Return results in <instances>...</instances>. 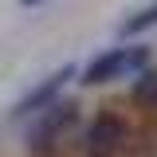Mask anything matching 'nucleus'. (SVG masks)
Listing matches in <instances>:
<instances>
[{
    "label": "nucleus",
    "instance_id": "1",
    "mask_svg": "<svg viewBox=\"0 0 157 157\" xmlns=\"http://www.w3.org/2000/svg\"><path fill=\"white\" fill-rule=\"evenodd\" d=\"M75 126H78V102L55 98L51 106H43L39 114H32V126H28V134H24L28 157H59L63 145L75 134Z\"/></svg>",
    "mask_w": 157,
    "mask_h": 157
},
{
    "label": "nucleus",
    "instance_id": "2",
    "mask_svg": "<svg viewBox=\"0 0 157 157\" xmlns=\"http://www.w3.org/2000/svg\"><path fill=\"white\" fill-rule=\"evenodd\" d=\"M145 59H149V51H145L141 43L110 47V51L94 55L86 67H82V82H86V86H102V82L126 78V75H134V71H141V67H145Z\"/></svg>",
    "mask_w": 157,
    "mask_h": 157
},
{
    "label": "nucleus",
    "instance_id": "3",
    "mask_svg": "<svg viewBox=\"0 0 157 157\" xmlns=\"http://www.w3.org/2000/svg\"><path fill=\"white\" fill-rule=\"evenodd\" d=\"M126 145H130V126L114 110H102L82 134L86 157H118V153H126Z\"/></svg>",
    "mask_w": 157,
    "mask_h": 157
},
{
    "label": "nucleus",
    "instance_id": "4",
    "mask_svg": "<svg viewBox=\"0 0 157 157\" xmlns=\"http://www.w3.org/2000/svg\"><path fill=\"white\" fill-rule=\"evenodd\" d=\"M75 75H78V67H75V63H63L59 71H51V75L43 78L39 86H32V90L20 98L16 106H12V118H32V114H39L43 106H51V102L63 94V86H67Z\"/></svg>",
    "mask_w": 157,
    "mask_h": 157
},
{
    "label": "nucleus",
    "instance_id": "5",
    "mask_svg": "<svg viewBox=\"0 0 157 157\" xmlns=\"http://www.w3.org/2000/svg\"><path fill=\"white\" fill-rule=\"evenodd\" d=\"M134 102L141 106V110H153L157 114V67H149V71H141V75L134 78Z\"/></svg>",
    "mask_w": 157,
    "mask_h": 157
},
{
    "label": "nucleus",
    "instance_id": "6",
    "mask_svg": "<svg viewBox=\"0 0 157 157\" xmlns=\"http://www.w3.org/2000/svg\"><path fill=\"white\" fill-rule=\"evenodd\" d=\"M153 24H157V0L145 4L137 16H130L126 24H122V36H137V32H145V28H153Z\"/></svg>",
    "mask_w": 157,
    "mask_h": 157
},
{
    "label": "nucleus",
    "instance_id": "7",
    "mask_svg": "<svg viewBox=\"0 0 157 157\" xmlns=\"http://www.w3.org/2000/svg\"><path fill=\"white\" fill-rule=\"evenodd\" d=\"M134 157H157V130H153V126L134 141Z\"/></svg>",
    "mask_w": 157,
    "mask_h": 157
},
{
    "label": "nucleus",
    "instance_id": "8",
    "mask_svg": "<svg viewBox=\"0 0 157 157\" xmlns=\"http://www.w3.org/2000/svg\"><path fill=\"white\" fill-rule=\"evenodd\" d=\"M20 4H39V0H20Z\"/></svg>",
    "mask_w": 157,
    "mask_h": 157
}]
</instances>
